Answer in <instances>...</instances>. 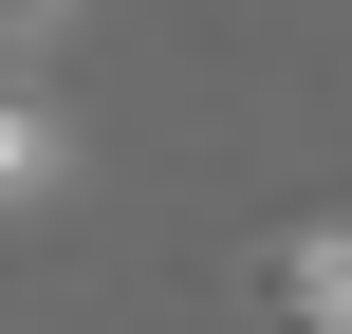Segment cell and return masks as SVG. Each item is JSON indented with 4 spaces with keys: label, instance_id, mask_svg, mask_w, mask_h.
Masks as SVG:
<instances>
[{
    "label": "cell",
    "instance_id": "obj_1",
    "mask_svg": "<svg viewBox=\"0 0 352 334\" xmlns=\"http://www.w3.org/2000/svg\"><path fill=\"white\" fill-rule=\"evenodd\" d=\"M260 298H297V316H352V223H278V242H260Z\"/></svg>",
    "mask_w": 352,
    "mask_h": 334
},
{
    "label": "cell",
    "instance_id": "obj_2",
    "mask_svg": "<svg viewBox=\"0 0 352 334\" xmlns=\"http://www.w3.org/2000/svg\"><path fill=\"white\" fill-rule=\"evenodd\" d=\"M56 167H74V149H56V93H19V74H0V205H37Z\"/></svg>",
    "mask_w": 352,
    "mask_h": 334
},
{
    "label": "cell",
    "instance_id": "obj_3",
    "mask_svg": "<svg viewBox=\"0 0 352 334\" xmlns=\"http://www.w3.org/2000/svg\"><path fill=\"white\" fill-rule=\"evenodd\" d=\"M37 37H56V0H0V74H19V56H37Z\"/></svg>",
    "mask_w": 352,
    "mask_h": 334
}]
</instances>
